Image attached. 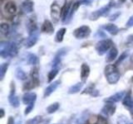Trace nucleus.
Masks as SVG:
<instances>
[{"label":"nucleus","mask_w":133,"mask_h":124,"mask_svg":"<svg viewBox=\"0 0 133 124\" xmlns=\"http://www.w3.org/2000/svg\"><path fill=\"white\" fill-rule=\"evenodd\" d=\"M18 48L15 42H8L2 41L0 45V56L3 58L14 57L18 55Z\"/></svg>","instance_id":"1"},{"label":"nucleus","mask_w":133,"mask_h":124,"mask_svg":"<svg viewBox=\"0 0 133 124\" xmlns=\"http://www.w3.org/2000/svg\"><path fill=\"white\" fill-rule=\"evenodd\" d=\"M107 82L110 84H116L120 80V73L116 65H107L104 70Z\"/></svg>","instance_id":"2"},{"label":"nucleus","mask_w":133,"mask_h":124,"mask_svg":"<svg viewBox=\"0 0 133 124\" xmlns=\"http://www.w3.org/2000/svg\"><path fill=\"white\" fill-rule=\"evenodd\" d=\"M66 3V0H55L51 5V17L55 23L58 22L61 18L62 7Z\"/></svg>","instance_id":"3"},{"label":"nucleus","mask_w":133,"mask_h":124,"mask_svg":"<svg viewBox=\"0 0 133 124\" xmlns=\"http://www.w3.org/2000/svg\"><path fill=\"white\" fill-rule=\"evenodd\" d=\"M113 47V42L110 39H105L98 41L96 45V51H97V54L100 56L104 55L105 53H107L108 51Z\"/></svg>","instance_id":"4"},{"label":"nucleus","mask_w":133,"mask_h":124,"mask_svg":"<svg viewBox=\"0 0 133 124\" xmlns=\"http://www.w3.org/2000/svg\"><path fill=\"white\" fill-rule=\"evenodd\" d=\"M91 34V29L88 26H82L73 32V36L77 39H85L87 38Z\"/></svg>","instance_id":"5"},{"label":"nucleus","mask_w":133,"mask_h":124,"mask_svg":"<svg viewBox=\"0 0 133 124\" xmlns=\"http://www.w3.org/2000/svg\"><path fill=\"white\" fill-rule=\"evenodd\" d=\"M110 9H111V7L109 5L102 7V8H100V9L93 12L90 15L89 18L91 21H96V20H97L100 17H106L107 15H108V13H109Z\"/></svg>","instance_id":"6"},{"label":"nucleus","mask_w":133,"mask_h":124,"mask_svg":"<svg viewBox=\"0 0 133 124\" xmlns=\"http://www.w3.org/2000/svg\"><path fill=\"white\" fill-rule=\"evenodd\" d=\"M30 77H31V81L28 84H26V86L30 85V88L32 89L39 84V72H38V69L37 67L32 69L30 73Z\"/></svg>","instance_id":"7"},{"label":"nucleus","mask_w":133,"mask_h":124,"mask_svg":"<svg viewBox=\"0 0 133 124\" xmlns=\"http://www.w3.org/2000/svg\"><path fill=\"white\" fill-rule=\"evenodd\" d=\"M8 101L14 107H18L19 106V99L15 94V85L14 82H12L11 84V92L8 96Z\"/></svg>","instance_id":"8"},{"label":"nucleus","mask_w":133,"mask_h":124,"mask_svg":"<svg viewBox=\"0 0 133 124\" xmlns=\"http://www.w3.org/2000/svg\"><path fill=\"white\" fill-rule=\"evenodd\" d=\"M37 39H38V32H37V31L29 33V36L27 38V40L25 41V43H24L25 47H26V48L32 47L33 45L37 43Z\"/></svg>","instance_id":"9"},{"label":"nucleus","mask_w":133,"mask_h":124,"mask_svg":"<svg viewBox=\"0 0 133 124\" xmlns=\"http://www.w3.org/2000/svg\"><path fill=\"white\" fill-rule=\"evenodd\" d=\"M116 109V107L114 103H107V104H105V106L102 107V113L103 114H105L106 116H107V117H111V116H112L115 113Z\"/></svg>","instance_id":"10"},{"label":"nucleus","mask_w":133,"mask_h":124,"mask_svg":"<svg viewBox=\"0 0 133 124\" xmlns=\"http://www.w3.org/2000/svg\"><path fill=\"white\" fill-rule=\"evenodd\" d=\"M36 99H37V94L35 93H33V92L26 93L23 96V103L28 106V105L34 103Z\"/></svg>","instance_id":"11"},{"label":"nucleus","mask_w":133,"mask_h":124,"mask_svg":"<svg viewBox=\"0 0 133 124\" xmlns=\"http://www.w3.org/2000/svg\"><path fill=\"white\" fill-rule=\"evenodd\" d=\"M66 53V48H62L58 51V52L56 54L55 57H54L53 61H52V66L54 68H56L58 65H60L62 57H63Z\"/></svg>","instance_id":"12"},{"label":"nucleus","mask_w":133,"mask_h":124,"mask_svg":"<svg viewBox=\"0 0 133 124\" xmlns=\"http://www.w3.org/2000/svg\"><path fill=\"white\" fill-rule=\"evenodd\" d=\"M125 95H126V93L122 91V92H118L113 95H111L110 97H108L107 98L105 99V101L107 103H117V102H120L122 98H124Z\"/></svg>","instance_id":"13"},{"label":"nucleus","mask_w":133,"mask_h":124,"mask_svg":"<svg viewBox=\"0 0 133 124\" xmlns=\"http://www.w3.org/2000/svg\"><path fill=\"white\" fill-rule=\"evenodd\" d=\"M72 2H69L68 3L66 2L65 3V5L62 7V14H61V19H62V22L65 23L66 20L68 19L69 13H70V10H71V7H72Z\"/></svg>","instance_id":"14"},{"label":"nucleus","mask_w":133,"mask_h":124,"mask_svg":"<svg viewBox=\"0 0 133 124\" xmlns=\"http://www.w3.org/2000/svg\"><path fill=\"white\" fill-rule=\"evenodd\" d=\"M41 32L43 33H47V34H49V35L52 34L54 32V27L52 23L50 22L49 20H45L43 25H42Z\"/></svg>","instance_id":"15"},{"label":"nucleus","mask_w":133,"mask_h":124,"mask_svg":"<svg viewBox=\"0 0 133 124\" xmlns=\"http://www.w3.org/2000/svg\"><path fill=\"white\" fill-rule=\"evenodd\" d=\"M60 84H61L60 80H56V81L52 82V84H50L44 91V97L47 98V97L50 96V95H51L54 91L57 89V88L59 86Z\"/></svg>","instance_id":"16"},{"label":"nucleus","mask_w":133,"mask_h":124,"mask_svg":"<svg viewBox=\"0 0 133 124\" xmlns=\"http://www.w3.org/2000/svg\"><path fill=\"white\" fill-rule=\"evenodd\" d=\"M122 103L124 107H126L127 109H129L131 112L133 110V98L131 97V92L127 93L126 95H125V97L123 98V101H122Z\"/></svg>","instance_id":"17"},{"label":"nucleus","mask_w":133,"mask_h":124,"mask_svg":"<svg viewBox=\"0 0 133 124\" xmlns=\"http://www.w3.org/2000/svg\"><path fill=\"white\" fill-rule=\"evenodd\" d=\"M89 74H90V67L87 64L83 63L81 66V80L83 83L87 81Z\"/></svg>","instance_id":"18"},{"label":"nucleus","mask_w":133,"mask_h":124,"mask_svg":"<svg viewBox=\"0 0 133 124\" xmlns=\"http://www.w3.org/2000/svg\"><path fill=\"white\" fill-rule=\"evenodd\" d=\"M33 5L32 0H24L22 3V10L25 13H31L33 11Z\"/></svg>","instance_id":"19"},{"label":"nucleus","mask_w":133,"mask_h":124,"mask_svg":"<svg viewBox=\"0 0 133 124\" xmlns=\"http://www.w3.org/2000/svg\"><path fill=\"white\" fill-rule=\"evenodd\" d=\"M27 27H28V32L29 33L37 31L36 17H31V18H29V19L28 21Z\"/></svg>","instance_id":"20"},{"label":"nucleus","mask_w":133,"mask_h":124,"mask_svg":"<svg viewBox=\"0 0 133 124\" xmlns=\"http://www.w3.org/2000/svg\"><path fill=\"white\" fill-rule=\"evenodd\" d=\"M4 11L9 14H15L17 12V5L12 1L8 2L4 5Z\"/></svg>","instance_id":"21"},{"label":"nucleus","mask_w":133,"mask_h":124,"mask_svg":"<svg viewBox=\"0 0 133 124\" xmlns=\"http://www.w3.org/2000/svg\"><path fill=\"white\" fill-rule=\"evenodd\" d=\"M103 28L105 29L107 32H108L110 33L111 35H116L119 32V29L118 27L116 26L114 24H111V23H109V24H106L103 26Z\"/></svg>","instance_id":"22"},{"label":"nucleus","mask_w":133,"mask_h":124,"mask_svg":"<svg viewBox=\"0 0 133 124\" xmlns=\"http://www.w3.org/2000/svg\"><path fill=\"white\" fill-rule=\"evenodd\" d=\"M117 55H118V51H117V49H116V47H112L109 52H108V55L107 56V62H111V61H113L114 60H116V58L117 57Z\"/></svg>","instance_id":"23"},{"label":"nucleus","mask_w":133,"mask_h":124,"mask_svg":"<svg viewBox=\"0 0 133 124\" xmlns=\"http://www.w3.org/2000/svg\"><path fill=\"white\" fill-rule=\"evenodd\" d=\"M80 4H81V2H76L72 6V7H71V10H70V13H69V16H68V19L66 20V22L65 23H68L71 20H72V16L74 15L75 13V12H76L77 9H78V7L79 6H80Z\"/></svg>","instance_id":"24"},{"label":"nucleus","mask_w":133,"mask_h":124,"mask_svg":"<svg viewBox=\"0 0 133 124\" xmlns=\"http://www.w3.org/2000/svg\"><path fill=\"white\" fill-rule=\"evenodd\" d=\"M83 86V82L77 83V84L72 85V87H70L68 89V94H77L78 92H80Z\"/></svg>","instance_id":"25"},{"label":"nucleus","mask_w":133,"mask_h":124,"mask_svg":"<svg viewBox=\"0 0 133 124\" xmlns=\"http://www.w3.org/2000/svg\"><path fill=\"white\" fill-rule=\"evenodd\" d=\"M66 32V28H61L58 30V32H57L56 34V36H55V41L56 42H58L60 43L62 42V41H63V37H64V35Z\"/></svg>","instance_id":"26"},{"label":"nucleus","mask_w":133,"mask_h":124,"mask_svg":"<svg viewBox=\"0 0 133 124\" xmlns=\"http://www.w3.org/2000/svg\"><path fill=\"white\" fill-rule=\"evenodd\" d=\"M15 76L16 78L18 79V80H25L27 79V74L25 73L22 69L20 68H18L16 69L15 70Z\"/></svg>","instance_id":"27"},{"label":"nucleus","mask_w":133,"mask_h":124,"mask_svg":"<svg viewBox=\"0 0 133 124\" xmlns=\"http://www.w3.org/2000/svg\"><path fill=\"white\" fill-rule=\"evenodd\" d=\"M28 63L29 65H35L38 63V58L34 54H29L28 56Z\"/></svg>","instance_id":"28"},{"label":"nucleus","mask_w":133,"mask_h":124,"mask_svg":"<svg viewBox=\"0 0 133 124\" xmlns=\"http://www.w3.org/2000/svg\"><path fill=\"white\" fill-rule=\"evenodd\" d=\"M58 109H59V103H52L51 105H49L47 107V112H48V113L52 114L53 113H55L56 111H57Z\"/></svg>","instance_id":"29"},{"label":"nucleus","mask_w":133,"mask_h":124,"mask_svg":"<svg viewBox=\"0 0 133 124\" xmlns=\"http://www.w3.org/2000/svg\"><path fill=\"white\" fill-rule=\"evenodd\" d=\"M43 121V117L42 116H36L33 118L28 120L25 124H41Z\"/></svg>","instance_id":"30"},{"label":"nucleus","mask_w":133,"mask_h":124,"mask_svg":"<svg viewBox=\"0 0 133 124\" xmlns=\"http://www.w3.org/2000/svg\"><path fill=\"white\" fill-rule=\"evenodd\" d=\"M0 31H1V33L3 35L7 36L10 32V27L8 23H2L0 25Z\"/></svg>","instance_id":"31"},{"label":"nucleus","mask_w":133,"mask_h":124,"mask_svg":"<svg viewBox=\"0 0 133 124\" xmlns=\"http://www.w3.org/2000/svg\"><path fill=\"white\" fill-rule=\"evenodd\" d=\"M58 73V69L57 68H53L51 71L48 73V81L50 83L53 80V79L57 76V74Z\"/></svg>","instance_id":"32"},{"label":"nucleus","mask_w":133,"mask_h":124,"mask_svg":"<svg viewBox=\"0 0 133 124\" xmlns=\"http://www.w3.org/2000/svg\"><path fill=\"white\" fill-rule=\"evenodd\" d=\"M8 68V63H3L1 65V67H0V79L1 80H3L4 76H5Z\"/></svg>","instance_id":"33"},{"label":"nucleus","mask_w":133,"mask_h":124,"mask_svg":"<svg viewBox=\"0 0 133 124\" xmlns=\"http://www.w3.org/2000/svg\"><path fill=\"white\" fill-rule=\"evenodd\" d=\"M95 92H97V90H96L94 89V86L93 85H91L89 87H87V89H85L84 92H83V94H89L91 95H92V96H97L94 93Z\"/></svg>","instance_id":"34"},{"label":"nucleus","mask_w":133,"mask_h":124,"mask_svg":"<svg viewBox=\"0 0 133 124\" xmlns=\"http://www.w3.org/2000/svg\"><path fill=\"white\" fill-rule=\"evenodd\" d=\"M117 123L118 124H130L129 122L128 118L126 117V116H120L117 118Z\"/></svg>","instance_id":"35"},{"label":"nucleus","mask_w":133,"mask_h":124,"mask_svg":"<svg viewBox=\"0 0 133 124\" xmlns=\"http://www.w3.org/2000/svg\"><path fill=\"white\" fill-rule=\"evenodd\" d=\"M127 56H128V52L127 51H125V52H123L122 54V55H121L120 56V57H119V59L117 60V61H116V66H118L121 63H122V62L125 60V59H126V58L127 57Z\"/></svg>","instance_id":"36"},{"label":"nucleus","mask_w":133,"mask_h":124,"mask_svg":"<svg viewBox=\"0 0 133 124\" xmlns=\"http://www.w3.org/2000/svg\"><path fill=\"white\" fill-rule=\"evenodd\" d=\"M33 107H34V103H32V104H30V105H28L26 109H25V111H24V114L28 115L32 112V110L33 109Z\"/></svg>","instance_id":"37"},{"label":"nucleus","mask_w":133,"mask_h":124,"mask_svg":"<svg viewBox=\"0 0 133 124\" xmlns=\"http://www.w3.org/2000/svg\"><path fill=\"white\" fill-rule=\"evenodd\" d=\"M126 26L127 27H133V16H131V18H129V20H128V22H127Z\"/></svg>","instance_id":"38"},{"label":"nucleus","mask_w":133,"mask_h":124,"mask_svg":"<svg viewBox=\"0 0 133 124\" xmlns=\"http://www.w3.org/2000/svg\"><path fill=\"white\" fill-rule=\"evenodd\" d=\"M81 3H83L85 4V5H89V4L91 3V2H92V0H81Z\"/></svg>","instance_id":"39"},{"label":"nucleus","mask_w":133,"mask_h":124,"mask_svg":"<svg viewBox=\"0 0 133 124\" xmlns=\"http://www.w3.org/2000/svg\"><path fill=\"white\" fill-rule=\"evenodd\" d=\"M119 15H120V12H116V14L111 16V17H110V21H114V20H116V18H117V17H118Z\"/></svg>","instance_id":"40"},{"label":"nucleus","mask_w":133,"mask_h":124,"mask_svg":"<svg viewBox=\"0 0 133 124\" xmlns=\"http://www.w3.org/2000/svg\"><path fill=\"white\" fill-rule=\"evenodd\" d=\"M8 124H15L14 118H12V117H9V118H8Z\"/></svg>","instance_id":"41"},{"label":"nucleus","mask_w":133,"mask_h":124,"mask_svg":"<svg viewBox=\"0 0 133 124\" xmlns=\"http://www.w3.org/2000/svg\"><path fill=\"white\" fill-rule=\"evenodd\" d=\"M0 113H1V115H0V118H3L4 117V110H3V109H0Z\"/></svg>","instance_id":"42"},{"label":"nucleus","mask_w":133,"mask_h":124,"mask_svg":"<svg viewBox=\"0 0 133 124\" xmlns=\"http://www.w3.org/2000/svg\"><path fill=\"white\" fill-rule=\"evenodd\" d=\"M119 2L120 3H124V2H126V0H119Z\"/></svg>","instance_id":"43"},{"label":"nucleus","mask_w":133,"mask_h":124,"mask_svg":"<svg viewBox=\"0 0 133 124\" xmlns=\"http://www.w3.org/2000/svg\"><path fill=\"white\" fill-rule=\"evenodd\" d=\"M131 2H133V0H131Z\"/></svg>","instance_id":"44"},{"label":"nucleus","mask_w":133,"mask_h":124,"mask_svg":"<svg viewBox=\"0 0 133 124\" xmlns=\"http://www.w3.org/2000/svg\"><path fill=\"white\" fill-rule=\"evenodd\" d=\"M130 124H133V123H130Z\"/></svg>","instance_id":"45"}]
</instances>
